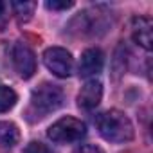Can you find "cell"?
Returning a JSON list of instances; mask_svg holds the SVG:
<instances>
[{"mask_svg": "<svg viewBox=\"0 0 153 153\" xmlns=\"http://www.w3.org/2000/svg\"><path fill=\"white\" fill-rule=\"evenodd\" d=\"M97 130L108 142H128L133 139V124L119 110H108L97 117Z\"/></svg>", "mask_w": 153, "mask_h": 153, "instance_id": "obj_1", "label": "cell"}, {"mask_svg": "<svg viewBox=\"0 0 153 153\" xmlns=\"http://www.w3.org/2000/svg\"><path fill=\"white\" fill-rule=\"evenodd\" d=\"M63 90L58 85L42 83L31 94V112H34L36 117H45L47 114L58 110L63 105Z\"/></svg>", "mask_w": 153, "mask_h": 153, "instance_id": "obj_2", "label": "cell"}, {"mask_svg": "<svg viewBox=\"0 0 153 153\" xmlns=\"http://www.w3.org/2000/svg\"><path fill=\"white\" fill-rule=\"evenodd\" d=\"M85 133H87L85 123L76 117H61L54 124H51L47 130V137L56 144L78 142L85 137Z\"/></svg>", "mask_w": 153, "mask_h": 153, "instance_id": "obj_3", "label": "cell"}, {"mask_svg": "<svg viewBox=\"0 0 153 153\" xmlns=\"http://www.w3.org/2000/svg\"><path fill=\"white\" fill-rule=\"evenodd\" d=\"M43 63L58 78H68L74 68L72 54L63 47H49L43 52Z\"/></svg>", "mask_w": 153, "mask_h": 153, "instance_id": "obj_4", "label": "cell"}, {"mask_svg": "<svg viewBox=\"0 0 153 153\" xmlns=\"http://www.w3.org/2000/svg\"><path fill=\"white\" fill-rule=\"evenodd\" d=\"M11 59H13V65H15L20 78L29 79V78L34 76V72H36V58H34V52L31 51V47H27L22 42H16L13 45V49H11Z\"/></svg>", "mask_w": 153, "mask_h": 153, "instance_id": "obj_5", "label": "cell"}, {"mask_svg": "<svg viewBox=\"0 0 153 153\" xmlns=\"http://www.w3.org/2000/svg\"><path fill=\"white\" fill-rule=\"evenodd\" d=\"M101 97H103V83L99 79H88L78 94V105L83 110H94L101 103Z\"/></svg>", "mask_w": 153, "mask_h": 153, "instance_id": "obj_6", "label": "cell"}, {"mask_svg": "<svg viewBox=\"0 0 153 153\" xmlns=\"http://www.w3.org/2000/svg\"><path fill=\"white\" fill-rule=\"evenodd\" d=\"M153 24L146 16H135L131 20V38L137 45H140L146 51H151L153 47Z\"/></svg>", "mask_w": 153, "mask_h": 153, "instance_id": "obj_7", "label": "cell"}, {"mask_svg": "<svg viewBox=\"0 0 153 153\" xmlns=\"http://www.w3.org/2000/svg\"><path fill=\"white\" fill-rule=\"evenodd\" d=\"M103 65H105V56L99 49L92 47V49H87L83 54H81V59H79V76L83 78H90V76H96L103 70Z\"/></svg>", "mask_w": 153, "mask_h": 153, "instance_id": "obj_8", "label": "cell"}, {"mask_svg": "<svg viewBox=\"0 0 153 153\" xmlns=\"http://www.w3.org/2000/svg\"><path fill=\"white\" fill-rule=\"evenodd\" d=\"M74 24H79V31L85 34V33H96L99 27H105L103 24V16L99 13H94V11H83L79 13V16L74 20Z\"/></svg>", "mask_w": 153, "mask_h": 153, "instance_id": "obj_9", "label": "cell"}, {"mask_svg": "<svg viewBox=\"0 0 153 153\" xmlns=\"http://www.w3.org/2000/svg\"><path fill=\"white\" fill-rule=\"evenodd\" d=\"M20 139L18 126L7 121H0V149L13 148Z\"/></svg>", "mask_w": 153, "mask_h": 153, "instance_id": "obj_10", "label": "cell"}, {"mask_svg": "<svg viewBox=\"0 0 153 153\" xmlns=\"http://www.w3.org/2000/svg\"><path fill=\"white\" fill-rule=\"evenodd\" d=\"M16 92L6 85H0V114L11 110L16 105Z\"/></svg>", "mask_w": 153, "mask_h": 153, "instance_id": "obj_11", "label": "cell"}, {"mask_svg": "<svg viewBox=\"0 0 153 153\" xmlns=\"http://www.w3.org/2000/svg\"><path fill=\"white\" fill-rule=\"evenodd\" d=\"M13 9L15 13L18 15V18H24V20H29L31 15L34 13L36 9V2H13Z\"/></svg>", "mask_w": 153, "mask_h": 153, "instance_id": "obj_12", "label": "cell"}, {"mask_svg": "<svg viewBox=\"0 0 153 153\" xmlns=\"http://www.w3.org/2000/svg\"><path fill=\"white\" fill-rule=\"evenodd\" d=\"M24 153H54V151H52L47 144L38 142V140H33V142H29V144L25 146Z\"/></svg>", "mask_w": 153, "mask_h": 153, "instance_id": "obj_13", "label": "cell"}, {"mask_svg": "<svg viewBox=\"0 0 153 153\" xmlns=\"http://www.w3.org/2000/svg\"><path fill=\"white\" fill-rule=\"evenodd\" d=\"M47 9H52V11H67L74 6V2H56V0H52V2H45Z\"/></svg>", "mask_w": 153, "mask_h": 153, "instance_id": "obj_14", "label": "cell"}, {"mask_svg": "<svg viewBox=\"0 0 153 153\" xmlns=\"http://www.w3.org/2000/svg\"><path fill=\"white\" fill-rule=\"evenodd\" d=\"M74 153H105L99 146H94V144H83L79 148H76Z\"/></svg>", "mask_w": 153, "mask_h": 153, "instance_id": "obj_15", "label": "cell"}, {"mask_svg": "<svg viewBox=\"0 0 153 153\" xmlns=\"http://www.w3.org/2000/svg\"><path fill=\"white\" fill-rule=\"evenodd\" d=\"M4 7H6L4 2H0V16H2V13H4Z\"/></svg>", "mask_w": 153, "mask_h": 153, "instance_id": "obj_16", "label": "cell"}]
</instances>
